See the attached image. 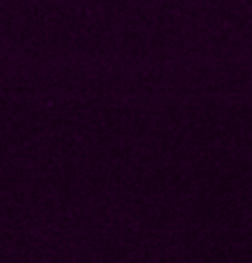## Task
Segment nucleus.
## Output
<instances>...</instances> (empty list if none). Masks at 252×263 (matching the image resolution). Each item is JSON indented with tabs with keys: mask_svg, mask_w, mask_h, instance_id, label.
<instances>
[]
</instances>
